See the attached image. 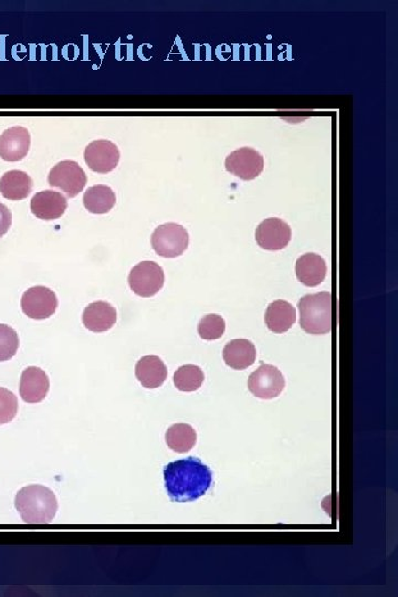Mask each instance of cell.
Listing matches in <instances>:
<instances>
[{
	"instance_id": "2e32d148",
	"label": "cell",
	"mask_w": 398,
	"mask_h": 597,
	"mask_svg": "<svg viewBox=\"0 0 398 597\" xmlns=\"http://www.w3.org/2000/svg\"><path fill=\"white\" fill-rule=\"evenodd\" d=\"M136 379L145 388L154 389L162 387L167 379V369L158 356H146L136 363Z\"/></svg>"
},
{
	"instance_id": "7a4b0ae2",
	"label": "cell",
	"mask_w": 398,
	"mask_h": 597,
	"mask_svg": "<svg viewBox=\"0 0 398 597\" xmlns=\"http://www.w3.org/2000/svg\"><path fill=\"white\" fill-rule=\"evenodd\" d=\"M15 506L28 525H47L58 511L56 495L41 485L24 487L16 495Z\"/></svg>"
},
{
	"instance_id": "3957f363",
	"label": "cell",
	"mask_w": 398,
	"mask_h": 597,
	"mask_svg": "<svg viewBox=\"0 0 398 597\" xmlns=\"http://www.w3.org/2000/svg\"><path fill=\"white\" fill-rule=\"evenodd\" d=\"M300 325L305 332L313 335H323L332 330V295L331 292H320L306 295L299 301Z\"/></svg>"
},
{
	"instance_id": "ffe728a7",
	"label": "cell",
	"mask_w": 398,
	"mask_h": 597,
	"mask_svg": "<svg viewBox=\"0 0 398 597\" xmlns=\"http://www.w3.org/2000/svg\"><path fill=\"white\" fill-rule=\"evenodd\" d=\"M256 348L248 339H233L223 348V357L233 370L248 369L256 361Z\"/></svg>"
},
{
	"instance_id": "6da1fadb",
	"label": "cell",
	"mask_w": 398,
	"mask_h": 597,
	"mask_svg": "<svg viewBox=\"0 0 398 597\" xmlns=\"http://www.w3.org/2000/svg\"><path fill=\"white\" fill-rule=\"evenodd\" d=\"M164 484L172 502L190 503L207 493L213 484V474L199 458L189 457L164 468Z\"/></svg>"
},
{
	"instance_id": "52a82bcc",
	"label": "cell",
	"mask_w": 398,
	"mask_h": 597,
	"mask_svg": "<svg viewBox=\"0 0 398 597\" xmlns=\"http://www.w3.org/2000/svg\"><path fill=\"white\" fill-rule=\"evenodd\" d=\"M286 387V380L276 366L263 364L249 376L248 388L254 397L272 399L279 397Z\"/></svg>"
},
{
	"instance_id": "277c9868",
	"label": "cell",
	"mask_w": 398,
	"mask_h": 597,
	"mask_svg": "<svg viewBox=\"0 0 398 597\" xmlns=\"http://www.w3.org/2000/svg\"><path fill=\"white\" fill-rule=\"evenodd\" d=\"M150 241L158 256L164 258H176L184 254L189 248L190 237L186 228L182 225L167 223L155 229Z\"/></svg>"
},
{
	"instance_id": "44dd1931",
	"label": "cell",
	"mask_w": 398,
	"mask_h": 597,
	"mask_svg": "<svg viewBox=\"0 0 398 597\" xmlns=\"http://www.w3.org/2000/svg\"><path fill=\"white\" fill-rule=\"evenodd\" d=\"M116 192L109 186L90 187L84 195V206L93 214H108L116 206Z\"/></svg>"
},
{
	"instance_id": "9c48e42d",
	"label": "cell",
	"mask_w": 398,
	"mask_h": 597,
	"mask_svg": "<svg viewBox=\"0 0 398 597\" xmlns=\"http://www.w3.org/2000/svg\"><path fill=\"white\" fill-rule=\"evenodd\" d=\"M84 159L91 171L107 174L117 168L120 162L121 151L111 141L97 140L86 146Z\"/></svg>"
},
{
	"instance_id": "ba28073f",
	"label": "cell",
	"mask_w": 398,
	"mask_h": 597,
	"mask_svg": "<svg viewBox=\"0 0 398 597\" xmlns=\"http://www.w3.org/2000/svg\"><path fill=\"white\" fill-rule=\"evenodd\" d=\"M226 171L242 181H253L264 171V156L251 148H241L231 151L225 162Z\"/></svg>"
},
{
	"instance_id": "d6986e66",
	"label": "cell",
	"mask_w": 398,
	"mask_h": 597,
	"mask_svg": "<svg viewBox=\"0 0 398 597\" xmlns=\"http://www.w3.org/2000/svg\"><path fill=\"white\" fill-rule=\"evenodd\" d=\"M34 182L22 171H9L0 178V192L4 199L13 201L27 199L33 192Z\"/></svg>"
},
{
	"instance_id": "d4e9b609",
	"label": "cell",
	"mask_w": 398,
	"mask_h": 597,
	"mask_svg": "<svg viewBox=\"0 0 398 597\" xmlns=\"http://www.w3.org/2000/svg\"><path fill=\"white\" fill-rule=\"evenodd\" d=\"M20 348V338L15 329L0 324V362L9 361L16 356Z\"/></svg>"
},
{
	"instance_id": "4fadbf2b",
	"label": "cell",
	"mask_w": 398,
	"mask_h": 597,
	"mask_svg": "<svg viewBox=\"0 0 398 597\" xmlns=\"http://www.w3.org/2000/svg\"><path fill=\"white\" fill-rule=\"evenodd\" d=\"M67 208L66 197L54 191L37 192L31 200V213L45 222L61 218L66 213Z\"/></svg>"
},
{
	"instance_id": "603a6c76",
	"label": "cell",
	"mask_w": 398,
	"mask_h": 597,
	"mask_svg": "<svg viewBox=\"0 0 398 597\" xmlns=\"http://www.w3.org/2000/svg\"><path fill=\"white\" fill-rule=\"evenodd\" d=\"M174 385L181 392H195L201 388L205 376L203 370L196 365L181 366L174 373Z\"/></svg>"
},
{
	"instance_id": "e0dca14e",
	"label": "cell",
	"mask_w": 398,
	"mask_h": 597,
	"mask_svg": "<svg viewBox=\"0 0 398 597\" xmlns=\"http://www.w3.org/2000/svg\"><path fill=\"white\" fill-rule=\"evenodd\" d=\"M296 274L301 283L306 287H317L326 279L327 264L317 254L302 255L296 264Z\"/></svg>"
},
{
	"instance_id": "4316f807",
	"label": "cell",
	"mask_w": 398,
	"mask_h": 597,
	"mask_svg": "<svg viewBox=\"0 0 398 597\" xmlns=\"http://www.w3.org/2000/svg\"><path fill=\"white\" fill-rule=\"evenodd\" d=\"M12 214L6 205L0 203V238L6 235L12 227Z\"/></svg>"
},
{
	"instance_id": "484cf974",
	"label": "cell",
	"mask_w": 398,
	"mask_h": 597,
	"mask_svg": "<svg viewBox=\"0 0 398 597\" xmlns=\"http://www.w3.org/2000/svg\"><path fill=\"white\" fill-rule=\"evenodd\" d=\"M18 413L16 395L7 388H0V425L8 424Z\"/></svg>"
},
{
	"instance_id": "7c38bea8",
	"label": "cell",
	"mask_w": 398,
	"mask_h": 597,
	"mask_svg": "<svg viewBox=\"0 0 398 597\" xmlns=\"http://www.w3.org/2000/svg\"><path fill=\"white\" fill-rule=\"evenodd\" d=\"M31 135L28 128L12 127L0 135V159L4 162H20L28 155Z\"/></svg>"
},
{
	"instance_id": "cb8c5ba5",
	"label": "cell",
	"mask_w": 398,
	"mask_h": 597,
	"mask_svg": "<svg viewBox=\"0 0 398 597\" xmlns=\"http://www.w3.org/2000/svg\"><path fill=\"white\" fill-rule=\"evenodd\" d=\"M198 331L201 339L206 341H214L225 334L226 323L221 315L210 314L199 321Z\"/></svg>"
},
{
	"instance_id": "5b68a950",
	"label": "cell",
	"mask_w": 398,
	"mask_h": 597,
	"mask_svg": "<svg viewBox=\"0 0 398 597\" xmlns=\"http://www.w3.org/2000/svg\"><path fill=\"white\" fill-rule=\"evenodd\" d=\"M166 282L164 270L154 261H142L129 275L131 290L142 298H150L162 290Z\"/></svg>"
},
{
	"instance_id": "8992f818",
	"label": "cell",
	"mask_w": 398,
	"mask_h": 597,
	"mask_svg": "<svg viewBox=\"0 0 398 597\" xmlns=\"http://www.w3.org/2000/svg\"><path fill=\"white\" fill-rule=\"evenodd\" d=\"M49 185L65 192L69 199L80 194L88 183V177L75 160H63L52 168L48 176Z\"/></svg>"
},
{
	"instance_id": "30bf717a",
	"label": "cell",
	"mask_w": 398,
	"mask_h": 597,
	"mask_svg": "<svg viewBox=\"0 0 398 597\" xmlns=\"http://www.w3.org/2000/svg\"><path fill=\"white\" fill-rule=\"evenodd\" d=\"M21 307L30 319L45 320L54 315L58 307L56 293L47 287L28 289L21 298Z\"/></svg>"
},
{
	"instance_id": "8fae6325",
	"label": "cell",
	"mask_w": 398,
	"mask_h": 597,
	"mask_svg": "<svg viewBox=\"0 0 398 597\" xmlns=\"http://www.w3.org/2000/svg\"><path fill=\"white\" fill-rule=\"evenodd\" d=\"M255 238L263 249L279 251L289 245L292 231L285 220L272 217L259 224L256 229Z\"/></svg>"
},
{
	"instance_id": "5bb4252c",
	"label": "cell",
	"mask_w": 398,
	"mask_h": 597,
	"mask_svg": "<svg viewBox=\"0 0 398 597\" xmlns=\"http://www.w3.org/2000/svg\"><path fill=\"white\" fill-rule=\"evenodd\" d=\"M50 389L48 375L39 367L30 366L22 372L20 393L27 403L43 402Z\"/></svg>"
},
{
	"instance_id": "7402d4cb",
	"label": "cell",
	"mask_w": 398,
	"mask_h": 597,
	"mask_svg": "<svg viewBox=\"0 0 398 597\" xmlns=\"http://www.w3.org/2000/svg\"><path fill=\"white\" fill-rule=\"evenodd\" d=\"M198 434L189 424H175L167 431L166 442L173 452L184 454L195 446Z\"/></svg>"
},
{
	"instance_id": "ac0fdd59",
	"label": "cell",
	"mask_w": 398,
	"mask_h": 597,
	"mask_svg": "<svg viewBox=\"0 0 398 597\" xmlns=\"http://www.w3.org/2000/svg\"><path fill=\"white\" fill-rule=\"evenodd\" d=\"M265 324L272 332L283 334L292 328L296 321V307L285 300H277L267 307Z\"/></svg>"
},
{
	"instance_id": "9a60e30c",
	"label": "cell",
	"mask_w": 398,
	"mask_h": 597,
	"mask_svg": "<svg viewBox=\"0 0 398 597\" xmlns=\"http://www.w3.org/2000/svg\"><path fill=\"white\" fill-rule=\"evenodd\" d=\"M82 321L85 327L94 333L107 332L117 323V311L108 302L90 303L84 311Z\"/></svg>"
}]
</instances>
